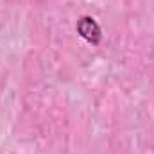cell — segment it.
<instances>
[{"instance_id": "obj_1", "label": "cell", "mask_w": 154, "mask_h": 154, "mask_svg": "<svg viewBox=\"0 0 154 154\" xmlns=\"http://www.w3.org/2000/svg\"><path fill=\"white\" fill-rule=\"evenodd\" d=\"M77 32L82 39H86L91 45H97L102 38V31L99 27V23L91 18V16H82L77 22Z\"/></svg>"}]
</instances>
